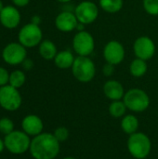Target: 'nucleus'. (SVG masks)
<instances>
[{"label": "nucleus", "mask_w": 158, "mask_h": 159, "mask_svg": "<svg viewBox=\"0 0 158 159\" xmlns=\"http://www.w3.org/2000/svg\"><path fill=\"white\" fill-rule=\"evenodd\" d=\"M60 149V142L53 134L41 133L31 141L29 150L34 159H54Z\"/></svg>", "instance_id": "nucleus-1"}, {"label": "nucleus", "mask_w": 158, "mask_h": 159, "mask_svg": "<svg viewBox=\"0 0 158 159\" xmlns=\"http://www.w3.org/2000/svg\"><path fill=\"white\" fill-rule=\"evenodd\" d=\"M127 145L129 154L136 159L146 158L152 149L150 138L142 132H135L129 135Z\"/></svg>", "instance_id": "nucleus-2"}, {"label": "nucleus", "mask_w": 158, "mask_h": 159, "mask_svg": "<svg viewBox=\"0 0 158 159\" xmlns=\"http://www.w3.org/2000/svg\"><path fill=\"white\" fill-rule=\"evenodd\" d=\"M72 74L79 82L88 83L96 75L95 63L89 57L77 56L72 66Z\"/></svg>", "instance_id": "nucleus-3"}, {"label": "nucleus", "mask_w": 158, "mask_h": 159, "mask_svg": "<svg viewBox=\"0 0 158 159\" xmlns=\"http://www.w3.org/2000/svg\"><path fill=\"white\" fill-rule=\"evenodd\" d=\"M127 108L136 113H142L148 109L150 105V97L141 89H130L123 98Z\"/></svg>", "instance_id": "nucleus-4"}, {"label": "nucleus", "mask_w": 158, "mask_h": 159, "mask_svg": "<svg viewBox=\"0 0 158 159\" xmlns=\"http://www.w3.org/2000/svg\"><path fill=\"white\" fill-rule=\"evenodd\" d=\"M5 147L12 154L20 155L25 153L28 149H30L31 140L29 135L24 131H12L11 133L6 135Z\"/></svg>", "instance_id": "nucleus-5"}, {"label": "nucleus", "mask_w": 158, "mask_h": 159, "mask_svg": "<svg viewBox=\"0 0 158 159\" xmlns=\"http://www.w3.org/2000/svg\"><path fill=\"white\" fill-rule=\"evenodd\" d=\"M19 41L25 48H34L42 42V31L39 25L28 23L19 32Z\"/></svg>", "instance_id": "nucleus-6"}, {"label": "nucleus", "mask_w": 158, "mask_h": 159, "mask_svg": "<svg viewBox=\"0 0 158 159\" xmlns=\"http://www.w3.org/2000/svg\"><path fill=\"white\" fill-rule=\"evenodd\" d=\"M21 105V96L18 89L10 85L0 88V106L7 111H16Z\"/></svg>", "instance_id": "nucleus-7"}, {"label": "nucleus", "mask_w": 158, "mask_h": 159, "mask_svg": "<svg viewBox=\"0 0 158 159\" xmlns=\"http://www.w3.org/2000/svg\"><path fill=\"white\" fill-rule=\"evenodd\" d=\"M73 48L78 56L88 57L95 48V41L92 34L84 30L78 32L73 38Z\"/></svg>", "instance_id": "nucleus-8"}, {"label": "nucleus", "mask_w": 158, "mask_h": 159, "mask_svg": "<svg viewBox=\"0 0 158 159\" xmlns=\"http://www.w3.org/2000/svg\"><path fill=\"white\" fill-rule=\"evenodd\" d=\"M74 14L80 23L84 25L91 24L99 16L98 6L92 1H82L74 8Z\"/></svg>", "instance_id": "nucleus-9"}, {"label": "nucleus", "mask_w": 158, "mask_h": 159, "mask_svg": "<svg viewBox=\"0 0 158 159\" xmlns=\"http://www.w3.org/2000/svg\"><path fill=\"white\" fill-rule=\"evenodd\" d=\"M2 58L10 65L22 63L26 59V48L20 43H9L3 49Z\"/></svg>", "instance_id": "nucleus-10"}, {"label": "nucleus", "mask_w": 158, "mask_h": 159, "mask_svg": "<svg viewBox=\"0 0 158 159\" xmlns=\"http://www.w3.org/2000/svg\"><path fill=\"white\" fill-rule=\"evenodd\" d=\"M133 51L137 58L148 61L156 53V45L150 37L145 35L140 36L133 44Z\"/></svg>", "instance_id": "nucleus-11"}, {"label": "nucleus", "mask_w": 158, "mask_h": 159, "mask_svg": "<svg viewBox=\"0 0 158 159\" xmlns=\"http://www.w3.org/2000/svg\"><path fill=\"white\" fill-rule=\"evenodd\" d=\"M103 58L106 62L113 65L121 63L125 59V48L123 45L116 41H109L103 48Z\"/></svg>", "instance_id": "nucleus-12"}, {"label": "nucleus", "mask_w": 158, "mask_h": 159, "mask_svg": "<svg viewBox=\"0 0 158 159\" xmlns=\"http://www.w3.org/2000/svg\"><path fill=\"white\" fill-rule=\"evenodd\" d=\"M78 20L74 14L70 10H64L58 14L55 19V25L57 29L63 33H70L74 30H76Z\"/></svg>", "instance_id": "nucleus-13"}, {"label": "nucleus", "mask_w": 158, "mask_h": 159, "mask_svg": "<svg viewBox=\"0 0 158 159\" xmlns=\"http://www.w3.org/2000/svg\"><path fill=\"white\" fill-rule=\"evenodd\" d=\"M20 21V14L16 7L12 6L4 7V8L0 12V22L4 27L8 29L16 28L19 25Z\"/></svg>", "instance_id": "nucleus-14"}, {"label": "nucleus", "mask_w": 158, "mask_h": 159, "mask_svg": "<svg viewBox=\"0 0 158 159\" xmlns=\"http://www.w3.org/2000/svg\"><path fill=\"white\" fill-rule=\"evenodd\" d=\"M22 129L30 136H37L42 133L44 125L40 117L34 115H29L25 116L21 122Z\"/></svg>", "instance_id": "nucleus-15"}, {"label": "nucleus", "mask_w": 158, "mask_h": 159, "mask_svg": "<svg viewBox=\"0 0 158 159\" xmlns=\"http://www.w3.org/2000/svg\"><path fill=\"white\" fill-rule=\"evenodd\" d=\"M102 89L104 95L112 102L120 101L121 99L124 98V95L126 93L122 84L117 80H114V79L106 81L103 85Z\"/></svg>", "instance_id": "nucleus-16"}, {"label": "nucleus", "mask_w": 158, "mask_h": 159, "mask_svg": "<svg viewBox=\"0 0 158 159\" xmlns=\"http://www.w3.org/2000/svg\"><path fill=\"white\" fill-rule=\"evenodd\" d=\"M74 56L72 51L70 50H61L59 51L54 58L55 65L60 69H69L72 68L74 62Z\"/></svg>", "instance_id": "nucleus-17"}, {"label": "nucleus", "mask_w": 158, "mask_h": 159, "mask_svg": "<svg viewBox=\"0 0 158 159\" xmlns=\"http://www.w3.org/2000/svg\"><path fill=\"white\" fill-rule=\"evenodd\" d=\"M57 53V48L52 41L44 40L39 44V54L43 59L47 61L54 60Z\"/></svg>", "instance_id": "nucleus-18"}, {"label": "nucleus", "mask_w": 158, "mask_h": 159, "mask_svg": "<svg viewBox=\"0 0 158 159\" xmlns=\"http://www.w3.org/2000/svg\"><path fill=\"white\" fill-rule=\"evenodd\" d=\"M121 129L122 130L129 135H131L137 132L139 129V120L133 115H126L121 120Z\"/></svg>", "instance_id": "nucleus-19"}, {"label": "nucleus", "mask_w": 158, "mask_h": 159, "mask_svg": "<svg viewBox=\"0 0 158 159\" xmlns=\"http://www.w3.org/2000/svg\"><path fill=\"white\" fill-rule=\"evenodd\" d=\"M148 70V66L146 61L136 58L133 60L129 65V72L134 77H142L143 76Z\"/></svg>", "instance_id": "nucleus-20"}, {"label": "nucleus", "mask_w": 158, "mask_h": 159, "mask_svg": "<svg viewBox=\"0 0 158 159\" xmlns=\"http://www.w3.org/2000/svg\"><path fill=\"white\" fill-rule=\"evenodd\" d=\"M127 106L123 101H113L109 105V114L115 118H120L126 116Z\"/></svg>", "instance_id": "nucleus-21"}, {"label": "nucleus", "mask_w": 158, "mask_h": 159, "mask_svg": "<svg viewBox=\"0 0 158 159\" xmlns=\"http://www.w3.org/2000/svg\"><path fill=\"white\" fill-rule=\"evenodd\" d=\"M100 7L108 13H116L123 7V0H100Z\"/></svg>", "instance_id": "nucleus-22"}, {"label": "nucleus", "mask_w": 158, "mask_h": 159, "mask_svg": "<svg viewBox=\"0 0 158 159\" xmlns=\"http://www.w3.org/2000/svg\"><path fill=\"white\" fill-rule=\"evenodd\" d=\"M25 79H26V77H25L24 73L20 70H16L9 75L8 83L13 88L19 89L23 86V84L25 83Z\"/></svg>", "instance_id": "nucleus-23"}, {"label": "nucleus", "mask_w": 158, "mask_h": 159, "mask_svg": "<svg viewBox=\"0 0 158 159\" xmlns=\"http://www.w3.org/2000/svg\"><path fill=\"white\" fill-rule=\"evenodd\" d=\"M143 7L149 15H158V0H143Z\"/></svg>", "instance_id": "nucleus-24"}, {"label": "nucleus", "mask_w": 158, "mask_h": 159, "mask_svg": "<svg viewBox=\"0 0 158 159\" xmlns=\"http://www.w3.org/2000/svg\"><path fill=\"white\" fill-rule=\"evenodd\" d=\"M13 129H14V124L9 118L4 117L0 119V132L1 133L7 135L13 131Z\"/></svg>", "instance_id": "nucleus-25"}, {"label": "nucleus", "mask_w": 158, "mask_h": 159, "mask_svg": "<svg viewBox=\"0 0 158 159\" xmlns=\"http://www.w3.org/2000/svg\"><path fill=\"white\" fill-rule=\"evenodd\" d=\"M53 135L60 143L65 142L69 138V130L65 127H59L55 129Z\"/></svg>", "instance_id": "nucleus-26"}, {"label": "nucleus", "mask_w": 158, "mask_h": 159, "mask_svg": "<svg viewBox=\"0 0 158 159\" xmlns=\"http://www.w3.org/2000/svg\"><path fill=\"white\" fill-rule=\"evenodd\" d=\"M8 81H9V74L5 68L0 67V87L6 86L8 83Z\"/></svg>", "instance_id": "nucleus-27"}, {"label": "nucleus", "mask_w": 158, "mask_h": 159, "mask_svg": "<svg viewBox=\"0 0 158 159\" xmlns=\"http://www.w3.org/2000/svg\"><path fill=\"white\" fill-rule=\"evenodd\" d=\"M115 72V65L106 62L102 67V73L105 76H111Z\"/></svg>", "instance_id": "nucleus-28"}, {"label": "nucleus", "mask_w": 158, "mask_h": 159, "mask_svg": "<svg viewBox=\"0 0 158 159\" xmlns=\"http://www.w3.org/2000/svg\"><path fill=\"white\" fill-rule=\"evenodd\" d=\"M22 65H23V68L25 70H31L34 66V62L30 59H25L22 62Z\"/></svg>", "instance_id": "nucleus-29"}, {"label": "nucleus", "mask_w": 158, "mask_h": 159, "mask_svg": "<svg viewBox=\"0 0 158 159\" xmlns=\"http://www.w3.org/2000/svg\"><path fill=\"white\" fill-rule=\"evenodd\" d=\"M17 7H24L29 4L30 0H12Z\"/></svg>", "instance_id": "nucleus-30"}, {"label": "nucleus", "mask_w": 158, "mask_h": 159, "mask_svg": "<svg viewBox=\"0 0 158 159\" xmlns=\"http://www.w3.org/2000/svg\"><path fill=\"white\" fill-rule=\"evenodd\" d=\"M40 21H41V18H40L39 16H37V15H34V16L32 18V23H34V24L39 25Z\"/></svg>", "instance_id": "nucleus-31"}, {"label": "nucleus", "mask_w": 158, "mask_h": 159, "mask_svg": "<svg viewBox=\"0 0 158 159\" xmlns=\"http://www.w3.org/2000/svg\"><path fill=\"white\" fill-rule=\"evenodd\" d=\"M4 147H5V143H4V142L0 139V153L4 150Z\"/></svg>", "instance_id": "nucleus-32"}, {"label": "nucleus", "mask_w": 158, "mask_h": 159, "mask_svg": "<svg viewBox=\"0 0 158 159\" xmlns=\"http://www.w3.org/2000/svg\"><path fill=\"white\" fill-rule=\"evenodd\" d=\"M59 2H61V3H63V4H67V3H69L71 0H58Z\"/></svg>", "instance_id": "nucleus-33"}, {"label": "nucleus", "mask_w": 158, "mask_h": 159, "mask_svg": "<svg viewBox=\"0 0 158 159\" xmlns=\"http://www.w3.org/2000/svg\"><path fill=\"white\" fill-rule=\"evenodd\" d=\"M4 8V5H3V2L0 0V12L2 11V9Z\"/></svg>", "instance_id": "nucleus-34"}, {"label": "nucleus", "mask_w": 158, "mask_h": 159, "mask_svg": "<svg viewBox=\"0 0 158 159\" xmlns=\"http://www.w3.org/2000/svg\"><path fill=\"white\" fill-rule=\"evenodd\" d=\"M63 159H76V158H74V157H64Z\"/></svg>", "instance_id": "nucleus-35"}]
</instances>
